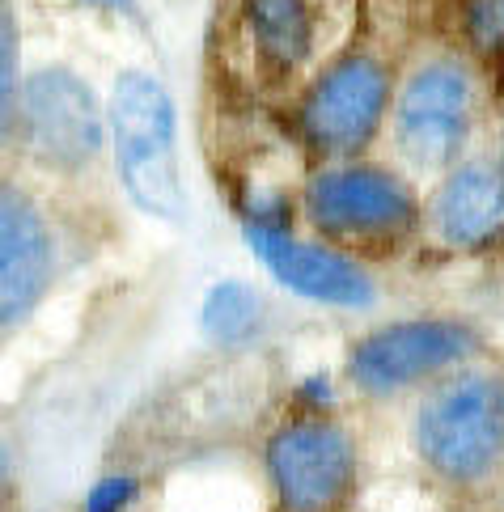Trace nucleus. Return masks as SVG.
<instances>
[{"mask_svg": "<svg viewBox=\"0 0 504 512\" xmlns=\"http://www.w3.org/2000/svg\"><path fill=\"white\" fill-rule=\"evenodd\" d=\"M106 153L128 204L161 225H183L187 182L178 157V106L144 68L115 72L106 89Z\"/></svg>", "mask_w": 504, "mask_h": 512, "instance_id": "1", "label": "nucleus"}, {"mask_svg": "<svg viewBox=\"0 0 504 512\" xmlns=\"http://www.w3.org/2000/svg\"><path fill=\"white\" fill-rule=\"evenodd\" d=\"M420 466L441 487L475 491L504 466V377L492 369H458L420 398L411 419Z\"/></svg>", "mask_w": 504, "mask_h": 512, "instance_id": "2", "label": "nucleus"}, {"mask_svg": "<svg viewBox=\"0 0 504 512\" xmlns=\"http://www.w3.org/2000/svg\"><path fill=\"white\" fill-rule=\"evenodd\" d=\"M301 212L322 242L348 254L403 246L424 229L416 187L399 170L373 161L318 166L301 187Z\"/></svg>", "mask_w": 504, "mask_h": 512, "instance_id": "3", "label": "nucleus"}, {"mask_svg": "<svg viewBox=\"0 0 504 512\" xmlns=\"http://www.w3.org/2000/svg\"><path fill=\"white\" fill-rule=\"evenodd\" d=\"M479 123V81L462 56H424L399 81L390 102V144L416 174H445L466 161Z\"/></svg>", "mask_w": 504, "mask_h": 512, "instance_id": "4", "label": "nucleus"}, {"mask_svg": "<svg viewBox=\"0 0 504 512\" xmlns=\"http://www.w3.org/2000/svg\"><path fill=\"white\" fill-rule=\"evenodd\" d=\"M394 72L377 51L352 47L327 60L293 106V132L301 149L322 166L335 161H360L373 140L386 132L394 102Z\"/></svg>", "mask_w": 504, "mask_h": 512, "instance_id": "5", "label": "nucleus"}, {"mask_svg": "<svg viewBox=\"0 0 504 512\" xmlns=\"http://www.w3.org/2000/svg\"><path fill=\"white\" fill-rule=\"evenodd\" d=\"M13 153L56 178H85L98 170L106 157V106L81 68L51 60L26 72Z\"/></svg>", "mask_w": 504, "mask_h": 512, "instance_id": "6", "label": "nucleus"}, {"mask_svg": "<svg viewBox=\"0 0 504 512\" xmlns=\"http://www.w3.org/2000/svg\"><path fill=\"white\" fill-rule=\"evenodd\" d=\"M263 479L276 512H344L360 453L331 411H293L263 441Z\"/></svg>", "mask_w": 504, "mask_h": 512, "instance_id": "7", "label": "nucleus"}, {"mask_svg": "<svg viewBox=\"0 0 504 512\" xmlns=\"http://www.w3.org/2000/svg\"><path fill=\"white\" fill-rule=\"evenodd\" d=\"M246 246L280 288H288L301 301L327 305V309H369L377 301L373 271L356 254L339 250L322 237L293 233V216L284 212L280 199H255L238 212Z\"/></svg>", "mask_w": 504, "mask_h": 512, "instance_id": "8", "label": "nucleus"}, {"mask_svg": "<svg viewBox=\"0 0 504 512\" xmlns=\"http://www.w3.org/2000/svg\"><path fill=\"white\" fill-rule=\"evenodd\" d=\"M483 352V335L462 318H399L365 331L344 360L348 381L369 398H390L466 369Z\"/></svg>", "mask_w": 504, "mask_h": 512, "instance_id": "9", "label": "nucleus"}, {"mask_svg": "<svg viewBox=\"0 0 504 512\" xmlns=\"http://www.w3.org/2000/svg\"><path fill=\"white\" fill-rule=\"evenodd\" d=\"M60 280V233L39 195L0 178V335L22 326Z\"/></svg>", "mask_w": 504, "mask_h": 512, "instance_id": "10", "label": "nucleus"}, {"mask_svg": "<svg viewBox=\"0 0 504 512\" xmlns=\"http://www.w3.org/2000/svg\"><path fill=\"white\" fill-rule=\"evenodd\" d=\"M424 225L449 250H479L504 237V166L500 157H466L437 178Z\"/></svg>", "mask_w": 504, "mask_h": 512, "instance_id": "11", "label": "nucleus"}, {"mask_svg": "<svg viewBox=\"0 0 504 512\" xmlns=\"http://www.w3.org/2000/svg\"><path fill=\"white\" fill-rule=\"evenodd\" d=\"M238 30L259 77L284 85L318 56L322 17L314 0H238Z\"/></svg>", "mask_w": 504, "mask_h": 512, "instance_id": "12", "label": "nucleus"}, {"mask_svg": "<svg viewBox=\"0 0 504 512\" xmlns=\"http://www.w3.org/2000/svg\"><path fill=\"white\" fill-rule=\"evenodd\" d=\"M267 322H272V305L267 297L246 284V280H216L208 284L204 301H200V331L216 343V347H246L255 343Z\"/></svg>", "mask_w": 504, "mask_h": 512, "instance_id": "13", "label": "nucleus"}, {"mask_svg": "<svg viewBox=\"0 0 504 512\" xmlns=\"http://www.w3.org/2000/svg\"><path fill=\"white\" fill-rule=\"evenodd\" d=\"M22 81V13H17V0H0V153H13Z\"/></svg>", "mask_w": 504, "mask_h": 512, "instance_id": "14", "label": "nucleus"}, {"mask_svg": "<svg viewBox=\"0 0 504 512\" xmlns=\"http://www.w3.org/2000/svg\"><path fill=\"white\" fill-rule=\"evenodd\" d=\"M466 47L483 60H504V0H462Z\"/></svg>", "mask_w": 504, "mask_h": 512, "instance_id": "15", "label": "nucleus"}, {"mask_svg": "<svg viewBox=\"0 0 504 512\" xmlns=\"http://www.w3.org/2000/svg\"><path fill=\"white\" fill-rule=\"evenodd\" d=\"M136 500H140V479L136 474H102V479L89 487L81 512H132Z\"/></svg>", "mask_w": 504, "mask_h": 512, "instance_id": "16", "label": "nucleus"}, {"mask_svg": "<svg viewBox=\"0 0 504 512\" xmlns=\"http://www.w3.org/2000/svg\"><path fill=\"white\" fill-rule=\"evenodd\" d=\"M9 496H13V462H9L5 441H0V508L9 504Z\"/></svg>", "mask_w": 504, "mask_h": 512, "instance_id": "17", "label": "nucleus"}, {"mask_svg": "<svg viewBox=\"0 0 504 512\" xmlns=\"http://www.w3.org/2000/svg\"><path fill=\"white\" fill-rule=\"evenodd\" d=\"M94 9H106V13H136V0H85Z\"/></svg>", "mask_w": 504, "mask_h": 512, "instance_id": "18", "label": "nucleus"}, {"mask_svg": "<svg viewBox=\"0 0 504 512\" xmlns=\"http://www.w3.org/2000/svg\"><path fill=\"white\" fill-rule=\"evenodd\" d=\"M500 166H504V123H500Z\"/></svg>", "mask_w": 504, "mask_h": 512, "instance_id": "19", "label": "nucleus"}]
</instances>
